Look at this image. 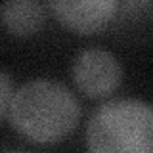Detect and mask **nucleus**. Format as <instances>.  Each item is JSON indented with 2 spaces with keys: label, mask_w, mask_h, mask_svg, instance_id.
<instances>
[{
  "label": "nucleus",
  "mask_w": 153,
  "mask_h": 153,
  "mask_svg": "<svg viewBox=\"0 0 153 153\" xmlns=\"http://www.w3.org/2000/svg\"><path fill=\"white\" fill-rule=\"evenodd\" d=\"M12 126L35 143H57L75 130L80 105L63 84L31 80L16 90L10 105Z\"/></svg>",
  "instance_id": "f257e3e1"
},
{
  "label": "nucleus",
  "mask_w": 153,
  "mask_h": 153,
  "mask_svg": "<svg viewBox=\"0 0 153 153\" xmlns=\"http://www.w3.org/2000/svg\"><path fill=\"white\" fill-rule=\"evenodd\" d=\"M86 147L94 153H153V105L113 100L86 126Z\"/></svg>",
  "instance_id": "f03ea898"
},
{
  "label": "nucleus",
  "mask_w": 153,
  "mask_h": 153,
  "mask_svg": "<svg viewBox=\"0 0 153 153\" xmlns=\"http://www.w3.org/2000/svg\"><path fill=\"white\" fill-rule=\"evenodd\" d=\"M123 69L117 57L105 50H84L73 63V80L88 98H105L119 88Z\"/></svg>",
  "instance_id": "7ed1b4c3"
},
{
  "label": "nucleus",
  "mask_w": 153,
  "mask_h": 153,
  "mask_svg": "<svg viewBox=\"0 0 153 153\" xmlns=\"http://www.w3.org/2000/svg\"><path fill=\"white\" fill-rule=\"evenodd\" d=\"M48 4L57 21L79 35L102 31L119 8V0H48Z\"/></svg>",
  "instance_id": "20e7f679"
},
{
  "label": "nucleus",
  "mask_w": 153,
  "mask_h": 153,
  "mask_svg": "<svg viewBox=\"0 0 153 153\" xmlns=\"http://www.w3.org/2000/svg\"><path fill=\"white\" fill-rule=\"evenodd\" d=\"M0 23L13 36H31L44 23L40 0H6L0 8Z\"/></svg>",
  "instance_id": "39448f33"
},
{
  "label": "nucleus",
  "mask_w": 153,
  "mask_h": 153,
  "mask_svg": "<svg viewBox=\"0 0 153 153\" xmlns=\"http://www.w3.org/2000/svg\"><path fill=\"white\" fill-rule=\"evenodd\" d=\"M13 94H16V92H13V86H12L10 76L0 71V117H4V115L10 111Z\"/></svg>",
  "instance_id": "423d86ee"
},
{
  "label": "nucleus",
  "mask_w": 153,
  "mask_h": 153,
  "mask_svg": "<svg viewBox=\"0 0 153 153\" xmlns=\"http://www.w3.org/2000/svg\"><path fill=\"white\" fill-rule=\"evenodd\" d=\"M151 4V0H124V12L128 13H136L140 10L147 8Z\"/></svg>",
  "instance_id": "0eeeda50"
}]
</instances>
